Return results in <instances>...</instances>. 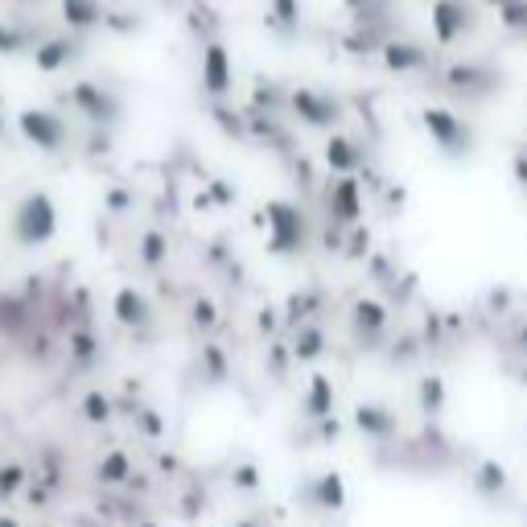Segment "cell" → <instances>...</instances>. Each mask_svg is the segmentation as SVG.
<instances>
[{"label":"cell","instance_id":"cell-1","mask_svg":"<svg viewBox=\"0 0 527 527\" xmlns=\"http://www.w3.org/2000/svg\"><path fill=\"white\" fill-rule=\"evenodd\" d=\"M54 227H58V219H54L50 194L33 190V194H25V198L17 202V210H13V239L21 243L25 252L42 248V243L54 235Z\"/></svg>","mask_w":527,"mask_h":527},{"label":"cell","instance_id":"cell-2","mask_svg":"<svg viewBox=\"0 0 527 527\" xmlns=\"http://www.w3.org/2000/svg\"><path fill=\"white\" fill-rule=\"evenodd\" d=\"M21 132L29 140H38L42 149H58L62 145V124L50 116V112H25L21 116Z\"/></svg>","mask_w":527,"mask_h":527},{"label":"cell","instance_id":"cell-3","mask_svg":"<svg viewBox=\"0 0 527 527\" xmlns=\"http://www.w3.org/2000/svg\"><path fill=\"white\" fill-rule=\"evenodd\" d=\"M66 17L75 25H87V21H95V5L91 0H66Z\"/></svg>","mask_w":527,"mask_h":527},{"label":"cell","instance_id":"cell-4","mask_svg":"<svg viewBox=\"0 0 527 527\" xmlns=\"http://www.w3.org/2000/svg\"><path fill=\"white\" fill-rule=\"evenodd\" d=\"M0 527H21V523H17L13 515H0Z\"/></svg>","mask_w":527,"mask_h":527}]
</instances>
